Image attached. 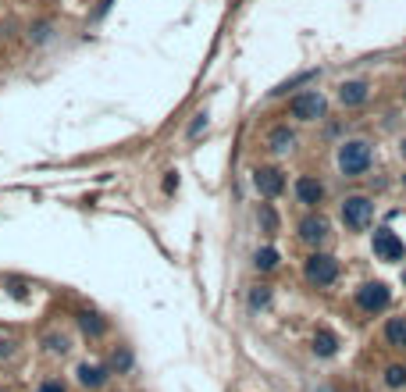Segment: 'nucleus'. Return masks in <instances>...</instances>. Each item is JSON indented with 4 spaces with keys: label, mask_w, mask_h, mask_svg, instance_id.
<instances>
[{
    "label": "nucleus",
    "mask_w": 406,
    "mask_h": 392,
    "mask_svg": "<svg viewBox=\"0 0 406 392\" xmlns=\"http://www.w3.org/2000/svg\"><path fill=\"white\" fill-rule=\"evenodd\" d=\"M374 164V147L367 139H342L335 150V168L342 178H360L367 175Z\"/></svg>",
    "instance_id": "obj_1"
},
{
    "label": "nucleus",
    "mask_w": 406,
    "mask_h": 392,
    "mask_svg": "<svg viewBox=\"0 0 406 392\" xmlns=\"http://www.w3.org/2000/svg\"><path fill=\"white\" fill-rule=\"evenodd\" d=\"M289 118L292 121H303V125H310V121H321L328 118V100L321 90H299L289 96Z\"/></svg>",
    "instance_id": "obj_2"
},
{
    "label": "nucleus",
    "mask_w": 406,
    "mask_h": 392,
    "mask_svg": "<svg viewBox=\"0 0 406 392\" xmlns=\"http://www.w3.org/2000/svg\"><path fill=\"white\" fill-rule=\"evenodd\" d=\"M338 218L349 232H367L371 221H374V200L363 196V193H353L338 203Z\"/></svg>",
    "instance_id": "obj_3"
},
{
    "label": "nucleus",
    "mask_w": 406,
    "mask_h": 392,
    "mask_svg": "<svg viewBox=\"0 0 406 392\" xmlns=\"http://www.w3.org/2000/svg\"><path fill=\"white\" fill-rule=\"evenodd\" d=\"M338 260L332 257V254H325V250H310V257L303 260V278L314 285V289H328V285H335L338 282Z\"/></svg>",
    "instance_id": "obj_4"
},
{
    "label": "nucleus",
    "mask_w": 406,
    "mask_h": 392,
    "mask_svg": "<svg viewBox=\"0 0 406 392\" xmlns=\"http://www.w3.org/2000/svg\"><path fill=\"white\" fill-rule=\"evenodd\" d=\"M299 243L310 246V250H325V246L332 243V221L321 214V211H310L303 221H299Z\"/></svg>",
    "instance_id": "obj_5"
},
{
    "label": "nucleus",
    "mask_w": 406,
    "mask_h": 392,
    "mask_svg": "<svg viewBox=\"0 0 406 392\" xmlns=\"http://www.w3.org/2000/svg\"><path fill=\"white\" fill-rule=\"evenodd\" d=\"M389 303H392V289L385 282H363L356 289V307L363 314H381Z\"/></svg>",
    "instance_id": "obj_6"
},
{
    "label": "nucleus",
    "mask_w": 406,
    "mask_h": 392,
    "mask_svg": "<svg viewBox=\"0 0 406 392\" xmlns=\"http://www.w3.org/2000/svg\"><path fill=\"white\" fill-rule=\"evenodd\" d=\"M371 250H374V257L385 260V264L406 260V243H403L392 229H374V236H371Z\"/></svg>",
    "instance_id": "obj_7"
},
{
    "label": "nucleus",
    "mask_w": 406,
    "mask_h": 392,
    "mask_svg": "<svg viewBox=\"0 0 406 392\" xmlns=\"http://www.w3.org/2000/svg\"><path fill=\"white\" fill-rule=\"evenodd\" d=\"M253 189H256V196L261 200H278L285 193V172L282 168H256L253 172Z\"/></svg>",
    "instance_id": "obj_8"
},
{
    "label": "nucleus",
    "mask_w": 406,
    "mask_h": 392,
    "mask_svg": "<svg viewBox=\"0 0 406 392\" xmlns=\"http://www.w3.org/2000/svg\"><path fill=\"white\" fill-rule=\"evenodd\" d=\"M292 193H296V200L303 203L307 211H321V203H325V196H328L325 182H321L317 175H299L296 185H292Z\"/></svg>",
    "instance_id": "obj_9"
},
{
    "label": "nucleus",
    "mask_w": 406,
    "mask_h": 392,
    "mask_svg": "<svg viewBox=\"0 0 406 392\" xmlns=\"http://www.w3.org/2000/svg\"><path fill=\"white\" fill-rule=\"evenodd\" d=\"M75 382L85 389V392H100L107 382H111V367L107 364H97V360H82L75 367Z\"/></svg>",
    "instance_id": "obj_10"
},
{
    "label": "nucleus",
    "mask_w": 406,
    "mask_h": 392,
    "mask_svg": "<svg viewBox=\"0 0 406 392\" xmlns=\"http://www.w3.org/2000/svg\"><path fill=\"white\" fill-rule=\"evenodd\" d=\"M367 100H371V82H363V79H346V82L338 86V104H342V107L353 111V107H363Z\"/></svg>",
    "instance_id": "obj_11"
},
{
    "label": "nucleus",
    "mask_w": 406,
    "mask_h": 392,
    "mask_svg": "<svg viewBox=\"0 0 406 392\" xmlns=\"http://www.w3.org/2000/svg\"><path fill=\"white\" fill-rule=\"evenodd\" d=\"M310 349H314V357L328 360V357H335V353H338V336L332 332V328L321 324L317 332H314V339H310Z\"/></svg>",
    "instance_id": "obj_12"
},
{
    "label": "nucleus",
    "mask_w": 406,
    "mask_h": 392,
    "mask_svg": "<svg viewBox=\"0 0 406 392\" xmlns=\"http://www.w3.org/2000/svg\"><path fill=\"white\" fill-rule=\"evenodd\" d=\"M296 139H299L296 129H289L285 121H282V125H274V129L267 132V147H271L274 154H289V150L296 147Z\"/></svg>",
    "instance_id": "obj_13"
},
{
    "label": "nucleus",
    "mask_w": 406,
    "mask_h": 392,
    "mask_svg": "<svg viewBox=\"0 0 406 392\" xmlns=\"http://www.w3.org/2000/svg\"><path fill=\"white\" fill-rule=\"evenodd\" d=\"M381 336H385V342H389L392 349H406V318H389Z\"/></svg>",
    "instance_id": "obj_14"
},
{
    "label": "nucleus",
    "mask_w": 406,
    "mask_h": 392,
    "mask_svg": "<svg viewBox=\"0 0 406 392\" xmlns=\"http://www.w3.org/2000/svg\"><path fill=\"white\" fill-rule=\"evenodd\" d=\"M278 264H282V254H278L274 246H261V250L253 254V267H256L261 275H271Z\"/></svg>",
    "instance_id": "obj_15"
},
{
    "label": "nucleus",
    "mask_w": 406,
    "mask_h": 392,
    "mask_svg": "<svg viewBox=\"0 0 406 392\" xmlns=\"http://www.w3.org/2000/svg\"><path fill=\"white\" fill-rule=\"evenodd\" d=\"M54 22H50V18H39V22H32L29 25V43L32 47H43V43H50V39H54Z\"/></svg>",
    "instance_id": "obj_16"
},
{
    "label": "nucleus",
    "mask_w": 406,
    "mask_h": 392,
    "mask_svg": "<svg viewBox=\"0 0 406 392\" xmlns=\"http://www.w3.org/2000/svg\"><path fill=\"white\" fill-rule=\"evenodd\" d=\"M79 328H82L90 339H100V336L107 332V321H103L100 314H93V311H82V314H79Z\"/></svg>",
    "instance_id": "obj_17"
},
{
    "label": "nucleus",
    "mask_w": 406,
    "mask_h": 392,
    "mask_svg": "<svg viewBox=\"0 0 406 392\" xmlns=\"http://www.w3.org/2000/svg\"><path fill=\"white\" fill-rule=\"evenodd\" d=\"M381 385L392 389V392L406 389V364H389V367H385L381 371Z\"/></svg>",
    "instance_id": "obj_18"
},
{
    "label": "nucleus",
    "mask_w": 406,
    "mask_h": 392,
    "mask_svg": "<svg viewBox=\"0 0 406 392\" xmlns=\"http://www.w3.org/2000/svg\"><path fill=\"white\" fill-rule=\"evenodd\" d=\"M256 225H261L264 236H274L278 232V211L271 207V203H261V207H256Z\"/></svg>",
    "instance_id": "obj_19"
},
{
    "label": "nucleus",
    "mask_w": 406,
    "mask_h": 392,
    "mask_svg": "<svg viewBox=\"0 0 406 392\" xmlns=\"http://www.w3.org/2000/svg\"><path fill=\"white\" fill-rule=\"evenodd\" d=\"M43 349H47V353H54V357H64L72 349V339L64 336V332H50L47 339H43Z\"/></svg>",
    "instance_id": "obj_20"
},
{
    "label": "nucleus",
    "mask_w": 406,
    "mask_h": 392,
    "mask_svg": "<svg viewBox=\"0 0 406 392\" xmlns=\"http://www.w3.org/2000/svg\"><path fill=\"white\" fill-rule=\"evenodd\" d=\"M271 285H253L250 289V311H267L271 307Z\"/></svg>",
    "instance_id": "obj_21"
},
{
    "label": "nucleus",
    "mask_w": 406,
    "mask_h": 392,
    "mask_svg": "<svg viewBox=\"0 0 406 392\" xmlns=\"http://www.w3.org/2000/svg\"><path fill=\"white\" fill-rule=\"evenodd\" d=\"M132 367V349H114V357H111V371H118V375H125V371Z\"/></svg>",
    "instance_id": "obj_22"
},
{
    "label": "nucleus",
    "mask_w": 406,
    "mask_h": 392,
    "mask_svg": "<svg viewBox=\"0 0 406 392\" xmlns=\"http://www.w3.org/2000/svg\"><path fill=\"white\" fill-rule=\"evenodd\" d=\"M317 79V72H303V75H296L292 82H282V86H278V90H271L274 96H285L289 90H296V86H303V82H314Z\"/></svg>",
    "instance_id": "obj_23"
},
{
    "label": "nucleus",
    "mask_w": 406,
    "mask_h": 392,
    "mask_svg": "<svg viewBox=\"0 0 406 392\" xmlns=\"http://www.w3.org/2000/svg\"><path fill=\"white\" fill-rule=\"evenodd\" d=\"M18 353V339L14 336H0V360H11Z\"/></svg>",
    "instance_id": "obj_24"
},
{
    "label": "nucleus",
    "mask_w": 406,
    "mask_h": 392,
    "mask_svg": "<svg viewBox=\"0 0 406 392\" xmlns=\"http://www.w3.org/2000/svg\"><path fill=\"white\" fill-rule=\"evenodd\" d=\"M36 392H68V385H64L61 378H43Z\"/></svg>",
    "instance_id": "obj_25"
},
{
    "label": "nucleus",
    "mask_w": 406,
    "mask_h": 392,
    "mask_svg": "<svg viewBox=\"0 0 406 392\" xmlns=\"http://www.w3.org/2000/svg\"><path fill=\"white\" fill-rule=\"evenodd\" d=\"M203 129H207V114H196V121L189 125V136H200Z\"/></svg>",
    "instance_id": "obj_26"
},
{
    "label": "nucleus",
    "mask_w": 406,
    "mask_h": 392,
    "mask_svg": "<svg viewBox=\"0 0 406 392\" xmlns=\"http://www.w3.org/2000/svg\"><path fill=\"white\" fill-rule=\"evenodd\" d=\"M164 189L171 193V189H179V172H168V178H164Z\"/></svg>",
    "instance_id": "obj_27"
},
{
    "label": "nucleus",
    "mask_w": 406,
    "mask_h": 392,
    "mask_svg": "<svg viewBox=\"0 0 406 392\" xmlns=\"http://www.w3.org/2000/svg\"><path fill=\"white\" fill-rule=\"evenodd\" d=\"M399 154H403V157H406V139H403V143H399Z\"/></svg>",
    "instance_id": "obj_28"
}]
</instances>
